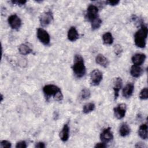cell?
I'll return each instance as SVG.
<instances>
[{
  "label": "cell",
  "mask_w": 148,
  "mask_h": 148,
  "mask_svg": "<svg viewBox=\"0 0 148 148\" xmlns=\"http://www.w3.org/2000/svg\"><path fill=\"white\" fill-rule=\"evenodd\" d=\"M72 70L75 75L77 77H83L86 73V67L83 57L79 54L75 56Z\"/></svg>",
  "instance_id": "1"
},
{
  "label": "cell",
  "mask_w": 148,
  "mask_h": 148,
  "mask_svg": "<svg viewBox=\"0 0 148 148\" xmlns=\"http://www.w3.org/2000/svg\"><path fill=\"white\" fill-rule=\"evenodd\" d=\"M43 91L47 98L53 97L54 99L57 101H61L63 98V95L60 88L56 85H46L43 88Z\"/></svg>",
  "instance_id": "2"
},
{
  "label": "cell",
  "mask_w": 148,
  "mask_h": 148,
  "mask_svg": "<svg viewBox=\"0 0 148 148\" xmlns=\"http://www.w3.org/2000/svg\"><path fill=\"white\" fill-rule=\"evenodd\" d=\"M147 32L148 29L147 27L142 24L134 36V42L136 46L140 48H143L146 46Z\"/></svg>",
  "instance_id": "3"
},
{
  "label": "cell",
  "mask_w": 148,
  "mask_h": 148,
  "mask_svg": "<svg viewBox=\"0 0 148 148\" xmlns=\"http://www.w3.org/2000/svg\"><path fill=\"white\" fill-rule=\"evenodd\" d=\"M90 83L92 86H98L102 80V73L98 69H94L90 73Z\"/></svg>",
  "instance_id": "4"
},
{
  "label": "cell",
  "mask_w": 148,
  "mask_h": 148,
  "mask_svg": "<svg viewBox=\"0 0 148 148\" xmlns=\"http://www.w3.org/2000/svg\"><path fill=\"white\" fill-rule=\"evenodd\" d=\"M37 37L38 39L45 45H48L50 43V37L46 31L43 28H38Z\"/></svg>",
  "instance_id": "5"
},
{
  "label": "cell",
  "mask_w": 148,
  "mask_h": 148,
  "mask_svg": "<svg viewBox=\"0 0 148 148\" xmlns=\"http://www.w3.org/2000/svg\"><path fill=\"white\" fill-rule=\"evenodd\" d=\"M98 9L97 6L94 5H90L87 8V12L86 14V18L88 21L91 22L92 20L98 17Z\"/></svg>",
  "instance_id": "6"
},
{
  "label": "cell",
  "mask_w": 148,
  "mask_h": 148,
  "mask_svg": "<svg viewBox=\"0 0 148 148\" xmlns=\"http://www.w3.org/2000/svg\"><path fill=\"white\" fill-rule=\"evenodd\" d=\"M53 20V14L51 12H45L40 14L39 17V21L40 24L45 27L50 24Z\"/></svg>",
  "instance_id": "7"
},
{
  "label": "cell",
  "mask_w": 148,
  "mask_h": 148,
  "mask_svg": "<svg viewBox=\"0 0 148 148\" xmlns=\"http://www.w3.org/2000/svg\"><path fill=\"white\" fill-rule=\"evenodd\" d=\"M8 23L10 27L13 29H18L21 25V19L17 15L12 14L8 18Z\"/></svg>",
  "instance_id": "8"
},
{
  "label": "cell",
  "mask_w": 148,
  "mask_h": 148,
  "mask_svg": "<svg viewBox=\"0 0 148 148\" xmlns=\"http://www.w3.org/2000/svg\"><path fill=\"white\" fill-rule=\"evenodd\" d=\"M127 106L125 103H120L114 108V114L118 119H123L126 113Z\"/></svg>",
  "instance_id": "9"
},
{
  "label": "cell",
  "mask_w": 148,
  "mask_h": 148,
  "mask_svg": "<svg viewBox=\"0 0 148 148\" xmlns=\"http://www.w3.org/2000/svg\"><path fill=\"white\" fill-rule=\"evenodd\" d=\"M113 138V134L111 131L110 128L108 127L104 129L100 134V139L101 141L105 143H108Z\"/></svg>",
  "instance_id": "10"
},
{
  "label": "cell",
  "mask_w": 148,
  "mask_h": 148,
  "mask_svg": "<svg viewBox=\"0 0 148 148\" xmlns=\"http://www.w3.org/2000/svg\"><path fill=\"white\" fill-rule=\"evenodd\" d=\"M146 55L143 53H136L134 54L132 57V61L134 65H142L145 59H146Z\"/></svg>",
  "instance_id": "11"
},
{
  "label": "cell",
  "mask_w": 148,
  "mask_h": 148,
  "mask_svg": "<svg viewBox=\"0 0 148 148\" xmlns=\"http://www.w3.org/2000/svg\"><path fill=\"white\" fill-rule=\"evenodd\" d=\"M113 83H114V85H113L114 96V99H116L118 97L119 91L122 87V85H123L122 79L120 77H117L115 79Z\"/></svg>",
  "instance_id": "12"
},
{
  "label": "cell",
  "mask_w": 148,
  "mask_h": 148,
  "mask_svg": "<svg viewBox=\"0 0 148 148\" xmlns=\"http://www.w3.org/2000/svg\"><path fill=\"white\" fill-rule=\"evenodd\" d=\"M134 90V86L132 83H128L124 87L122 92V94L124 98H130L133 93Z\"/></svg>",
  "instance_id": "13"
},
{
  "label": "cell",
  "mask_w": 148,
  "mask_h": 148,
  "mask_svg": "<svg viewBox=\"0 0 148 148\" xmlns=\"http://www.w3.org/2000/svg\"><path fill=\"white\" fill-rule=\"evenodd\" d=\"M68 39L71 42L76 41L79 36L77 31L74 27H71L68 31Z\"/></svg>",
  "instance_id": "14"
},
{
  "label": "cell",
  "mask_w": 148,
  "mask_h": 148,
  "mask_svg": "<svg viewBox=\"0 0 148 148\" xmlns=\"http://www.w3.org/2000/svg\"><path fill=\"white\" fill-rule=\"evenodd\" d=\"M69 128L67 124H65L64 125V127L60 132V137L61 140L65 142L69 138Z\"/></svg>",
  "instance_id": "15"
},
{
  "label": "cell",
  "mask_w": 148,
  "mask_h": 148,
  "mask_svg": "<svg viewBox=\"0 0 148 148\" xmlns=\"http://www.w3.org/2000/svg\"><path fill=\"white\" fill-rule=\"evenodd\" d=\"M95 61L98 64L104 68L107 67L109 63L108 58L101 54H99L97 55L95 58Z\"/></svg>",
  "instance_id": "16"
},
{
  "label": "cell",
  "mask_w": 148,
  "mask_h": 148,
  "mask_svg": "<svg viewBox=\"0 0 148 148\" xmlns=\"http://www.w3.org/2000/svg\"><path fill=\"white\" fill-rule=\"evenodd\" d=\"M143 72L142 68L139 65H133L130 70V73L132 76L134 77H139Z\"/></svg>",
  "instance_id": "17"
},
{
  "label": "cell",
  "mask_w": 148,
  "mask_h": 148,
  "mask_svg": "<svg viewBox=\"0 0 148 148\" xmlns=\"http://www.w3.org/2000/svg\"><path fill=\"white\" fill-rule=\"evenodd\" d=\"M138 135L139 136L143 139H146L147 138V123L142 124L138 130Z\"/></svg>",
  "instance_id": "18"
},
{
  "label": "cell",
  "mask_w": 148,
  "mask_h": 148,
  "mask_svg": "<svg viewBox=\"0 0 148 148\" xmlns=\"http://www.w3.org/2000/svg\"><path fill=\"white\" fill-rule=\"evenodd\" d=\"M130 131H131L130 128L127 123H124L120 126V128L119 130V133L121 136H126L128 135L130 133Z\"/></svg>",
  "instance_id": "19"
},
{
  "label": "cell",
  "mask_w": 148,
  "mask_h": 148,
  "mask_svg": "<svg viewBox=\"0 0 148 148\" xmlns=\"http://www.w3.org/2000/svg\"><path fill=\"white\" fill-rule=\"evenodd\" d=\"M18 51L22 55H27L32 52V49L27 44H21L18 47Z\"/></svg>",
  "instance_id": "20"
},
{
  "label": "cell",
  "mask_w": 148,
  "mask_h": 148,
  "mask_svg": "<svg viewBox=\"0 0 148 148\" xmlns=\"http://www.w3.org/2000/svg\"><path fill=\"white\" fill-rule=\"evenodd\" d=\"M102 40L105 45H110L113 42V38L112 34L109 32L105 33L102 35Z\"/></svg>",
  "instance_id": "21"
},
{
  "label": "cell",
  "mask_w": 148,
  "mask_h": 148,
  "mask_svg": "<svg viewBox=\"0 0 148 148\" xmlns=\"http://www.w3.org/2000/svg\"><path fill=\"white\" fill-rule=\"evenodd\" d=\"M95 107V106L94 103H92V102L87 103L84 105V106L83 108V113H84L86 114L90 113L94 110Z\"/></svg>",
  "instance_id": "22"
},
{
  "label": "cell",
  "mask_w": 148,
  "mask_h": 148,
  "mask_svg": "<svg viewBox=\"0 0 148 148\" xmlns=\"http://www.w3.org/2000/svg\"><path fill=\"white\" fill-rule=\"evenodd\" d=\"M102 24V20L100 19V18L97 17L95 18L94 20H92L91 21V28L92 30H95L98 28H99Z\"/></svg>",
  "instance_id": "23"
},
{
  "label": "cell",
  "mask_w": 148,
  "mask_h": 148,
  "mask_svg": "<svg viewBox=\"0 0 148 148\" xmlns=\"http://www.w3.org/2000/svg\"><path fill=\"white\" fill-rule=\"evenodd\" d=\"M91 95L90 91L87 88H84L82 90L80 94V98L82 100H86L90 98Z\"/></svg>",
  "instance_id": "24"
},
{
  "label": "cell",
  "mask_w": 148,
  "mask_h": 148,
  "mask_svg": "<svg viewBox=\"0 0 148 148\" xmlns=\"http://www.w3.org/2000/svg\"><path fill=\"white\" fill-rule=\"evenodd\" d=\"M139 98L143 100L147 99L148 98V89L147 87L143 88L139 93Z\"/></svg>",
  "instance_id": "25"
},
{
  "label": "cell",
  "mask_w": 148,
  "mask_h": 148,
  "mask_svg": "<svg viewBox=\"0 0 148 148\" xmlns=\"http://www.w3.org/2000/svg\"><path fill=\"white\" fill-rule=\"evenodd\" d=\"M11 147V143L8 140H3L1 141L0 142V147L5 148V147Z\"/></svg>",
  "instance_id": "26"
},
{
  "label": "cell",
  "mask_w": 148,
  "mask_h": 148,
  "mask_svg": "<svg viewBox=\"0 0 148 148\" xmlns=\"http://www.w3.org/2000/svg\"><path fill=\"white\" fill-rule=\"evenodd\" d=\"M16 147L17 148H25L27 147L26 142L24 140H21L17 143L16 145Z\"/></svg>",
  "instance_id": "27"
},
{
  "label": "cell",
  "mask_w": 148,
  "mask_h": 148,
  "mask_svg": "<svg viewBox=\"0 0 148 148\" xmlns=\"http://www.w3.org/2000/svg\"><path fill=\"white\" fill-rule=\"evenodd\" d=\"M114 49H115V50H114L115 53H116L117 56H119V54H120L122 52V49H121V46H120V45H116V46H115Z\"/></svg>",
  "instance_id": "28"
},
{
  "label": "cell",
  "mask_w": 148,
  "mask_h": 148,
  "mask_svg": "<svg viewBox=\"0 0 148 148\" xmlns=\"http://www.w3.org/2000/svg\"><path fill=\"white\" fill-rule=\"evenodd\" d=\"M13 4L18 5H24L27 1H11Z\"/></svg>",
  "instance_id": "29"
},
{
  "label": "cell",
  "mask_w": 148,
  "mask_h": 148,
  "mask_svg": "<svg viewBox=\"0 0 148 148\" xmlns=\"http://www.w3.org/2000/svg\"><path fill=\"white\" fill-rule=\"evenodd\" d=\"M107 146L106 145V143H103V142H101V143H97L94 147H99V148H105V147H106Z\"/></svg>",
  "instance_id": "30"
},
{
  "label": "cell",
  "mask_w": 148,
  "mask_h": 148,
  "mask_svg": "<svg viewBox=\"0 0 148 148\" xmlns=\"http://www.w3.org/2000/svg\"><path fill=\"white\" fill-rule=\"evenodd\" d=\"M120 2L119 1H107L106 2V3L112 5V6H115L116 5H117Z\"/></svg>",
  "instance_id": "31"
},
{
  "label": "cell",
  "mask_w": 148,
  "mask_h": 148,
  "mask_svg": "<svg viewBox=\"0 0 148 148\" xmlns=\"http://www.w3.org/2000/svg\"><path fill=\"white\" fill-rule=\"evenodd\" d=\"M35 147L44 148L45 147V143L43 142H38L35 145Z\"/></svg>",
  "instance_id": "32"
}]
</instances>
